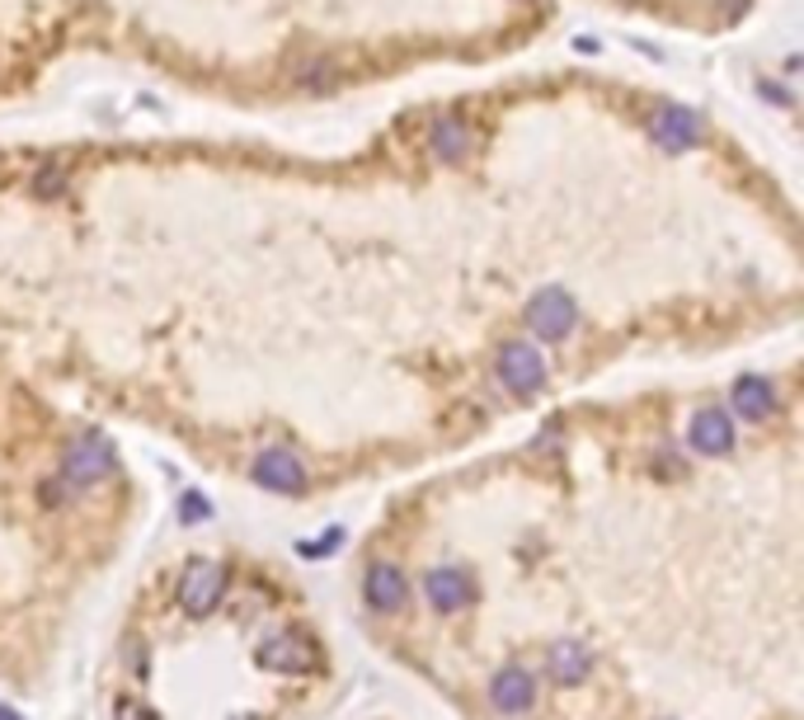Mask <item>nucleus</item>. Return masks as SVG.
<instances>
[{"label": "nucleus", "mask_w": 804, "mask_h": 720, "mask_svg": "<svg viewBox=\"0 0 804 720\" xmlns=\"http://www.w3.org/2000/svg\"><path fill=\"white\" fill-rule=\"evenodd\" d=\"M114 472H118V452L100 429L71 438L67 452H61V480L75 485V490H90V485L108 480Z\"/></svg>", "instance_id": "nucleus-1"}, {"label": "nucleus", "mask_w": 804, "mask_h": 720, "mask_svg": "<svg viewBox=\"0 0 804 720\" xmlns=\"http://www.w3.org/2000/svg\"><path fill=\"white\" fill-rule=\"evenodd\" d=\"M494 372L513 396H536V391H546V382H550V368H546L541 349H536V344H523V339H509L494 353Z\"/></svg>", "instance_id": "nucleus-2"}, {"label": "nucleus", "mask_w": 804, "mask_h": 720, "mask_svg": "<svg viewBox=\"0 0 804 720\" xmlns=\"http://www.w3.org/2000/svg\"><path fill=\"white\" fill-rule=\"evenodd\" d=\"M527 330L541 339V344H560V339H570L574 335V325H579V306H574V297L564 292V288H541L527 302Z\"/></svg>", "instance_id": "nucleus-3"}, {"label": "nucleus", "mask_w": 804, "mask_h": 720, "mask_svg": "<svg viewBox=\"0 0 804 720\" xmlns=\"http://www.w3.org/2000/svg\"><path fill=\"white\" fill-rule=\"evenodd\" d=\"M315 660H321V650H315V640L306 631H296V626H288V631H273L259 646V664L268 673H288V678H296V673H311Z\"/></svg>", "instance_id": "nucleus-4"}, {"label": "nucleus", "mask_w": 804, "mask_h": 720, "mask_svg": "<svg viewBox=\"0 0 804 720\" xmlns=\"http://www.w3.org/2000/svg\"><path fill=\"white\" fill-rule=\"evenodd\" d=\"M222 599H226V570L217 560H194L179 579V607L188 617H212Z\"/></svg>", "instance_id": "nucleus-5"}, {"label": "nucleus", "mask_w": 804, "mask_h": 720, "mask_svg": "<svg viewBox=\"0 0 804 720\" xmlns=\"http://www.w3.org/2000/svg\"><path fill=\"white\" fill-rule=\"evenodd\" d=\"M650 137L673 155L691 151V147H701V137H706V118L687 104H659L650 114Z\"/></svg>", "instance_id": "nucleus-6"}, {"label": "nucleus", "mask_w": 804, "mask_h": 720, "mask_svg": "<svg viewBox=\"0 0 804 720\" xmlns=\"http://www.w3.org/2000/svg\"><path fill=\"white\" fill-rule=\"evenodd\" d=\"M423 603L433 607V613H466L470 603H476V579H470V570H456V566H438L423 574Z\"/></svg>", "instance_id": "nucleus-7"}, {"label": "nucleus", "mask_w": 804, "mask_h": 720, "mask_svg": "<svg viewBox=\"0 0 804 720\" xmlns=\"http://www.w3.org/2000/svg\"><path fill=\"white\" fill-rule=\"evenodd\" d=\"M687 443H691V452H701V457H730L734 443H738V429H734L730 410L701 405V410L691 415V425H687Z\"/></svg>", "instance_id": "nucleus-8"}, {"label": "nucleus", "mask_w": 804, "mask_h": 720, "mask_svg": "<svg viewBox=\"0 0 804 720\" xmlns=\"http://www.w3.org/2000/svg\"><path fill=\"white\" fill-rule=\"evenodd\" d=\"M249 476H255V485H264V490H273V495H302L306 480H311L302 457H296V452H288V448L259 452L255 466H249Z\"/></svg>", "instance_id": "nucleus-9"}, {"label": "nucleus", "mask_w": 804, "mask_h": 720, "mask_svg": "<svg viewBox=\"0 0 804 720\" xmlns=\"http://www.w3.org/2000/svg\"><path fill=\"white\" fill-rule=\"evenodd\" d=\"M362 599H368V607L376 617H396L409 603V579L400 574V566L376 560V566L368 570V579H362Z\"/></svg>", "instance_id": "nucleus-10"}, {"label": "nucleus", "mask_w": 804, "mask_h": 720, "mask_svg": "<svg viewBox=\"0 0 804 720\" xmlns=\"http://www.w3.org/2000/svg\"><path fill=\"white\" fill-rule=\"evenodd\" d=\"M429 155L433 161H443V165H466L470 155H476V128H470L466 118H456V114L438 118L429 128Z\"/></svg>", "instance_id": "nucleus-11"}, {"label": "nucleus", "mask_w": 804, "mask_h": 720, "mask_svg": "<svg viewBox=\"0 0 804 720\" xmlns=\"http://www.w3.org/2000/svg\"><path fill=\"white\" fill-rule=\"evenodd\" d=\"M490 701H494V711H503V716H523V711H532V701H536V678H532V669H523V664H503L494 678H490Z\"/></svg>", "instance_id": "nucleus-12"}, {"label": "nucleus", "mask_w": 804, "mask_h": 720, "mask_svg": "<svg viewBox=\"0 0 804 720\" xmlns=\"http://www.w3.org/2000/svg\"><path fill=\"white\" fill-rule=\"evenodd\" d=\"M730 405L748 419V425H767V419L781 410V391L767 378H738L730 391Z\"/></svg>", "instance_id": "nucleus-13"}, {"label": "nucleus", "mask_w": 804, "mask_h": 720, "mask_svg": "<svg viewBox=\"0 0 804 720\" xmlns=\"http://www.w3.org/2000/svg\"><path fill=\"white\" fill-rule=\"evenodd\" d=\"M593 673V654L579 646V640H556L546 650V678L556 687H579Z\"/></svg>", "instance_id": "nucleus-14"}, {"label": "nucleus", "mask_w": 804, "mask_h": 720, "mask_svg": "<svg viewBox=\"0 0 804 720\" xmlns=\"http://www.w3.org/2000/svg\"><path fill=\"white\" fill-rule=\"evenodd\" d=\"M34 194L47 198V202L67 194V165H43L38 175H34Z\"/></svg>", "instance_id": "nucleus-15"}, {"label": "nucleus", "mask_w": 804, "mask_h": 720, "mask_svg": "<svg viewBox=\"0 0 804 720\" xmlns=\"http://www.w3.org/2000/svg\"><path fill=\"white\" fill-rule=\"evenodd\" d=\"M114 720H155V711H151L141 697H128V693H123V697L114 701Z\"/></svg>", "instance_id": "nucleus-16"}, {"label": "nucleus", "mask_w": 804, "mask_h": 720, "mask_svg": "<svg viewBox=\"0 0 804 720\" xmlns=\"http://www.w3.org/2000/svg\"><path fill=\"white\" fill-rule=\"evenodd\" d=\"M339 537H343V532H339V527H329L321 542H302L296 551H302V556H329V551H339Z\"/></svg>", "instance_id": "nucleus-17"}, {"label": "nucleus", "mask_w": 804, "mask_h": 720, "mask_svg": "<svg viewBox=\"0 0 804 720\" xmlns=\"http://www.w3.org/2000/svg\"><path fill=\"white\" fill-rule=\"evenodd\" d=\"M208 513H212V504L202 495H184V509H179L184 523H198V519H208Z\"/></svg>", "instance_id": "nucleus-18"}, {"label": "nucleus", "mask_w": 804, "mask_h": 720, "mask_svg": "<svg viewBox=\"0 0 804 720\" xmlns=\"http://www.w3.org/2000/svg\"><path fill=\"white\" fill-rule=\"evenodd\" d=\"M0 720H24L20 711H10V707H0Z\"/></svg>", "instance_id": "nucleus-19"}]
</instances>
